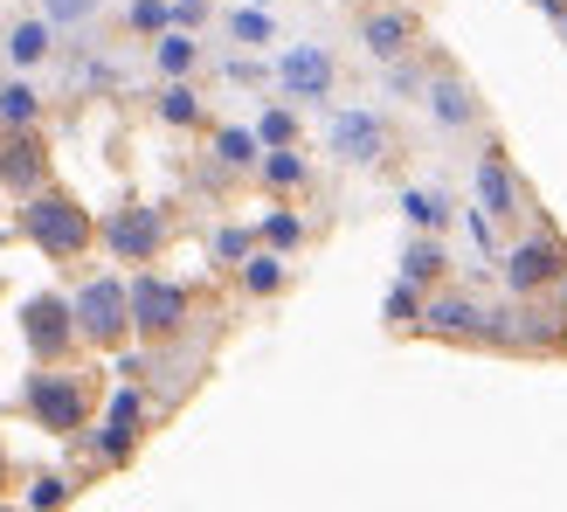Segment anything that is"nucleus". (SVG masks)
Listing matches in <instances>:
<instances>
[{"mask_svg": "<svg viewBox=\"0 0 567 512\" xmlns=\"http://www.w3.org/2000/svg\"><path fill=\"white\" fill-rule=\"evenodd\" d=\"M21 229L35 236L49 256H76V249H91V215H83L70 194H28Z\"/></svg>", "mask_w": 567, "mask_h": 512, "instance_id": "1", "label": "nucleus"}, {"mask_svg": "<svg viewBox=\"0 0 567 512\" xmlns=\"http://www.w3.org/2000/svg\"><path fill=\"white\" fill-rule=\"evenodd\" d=\"M125 319H132V291H125V284H111V277L83 284V298H76V332H83V339L111 347V339L125 332Z\"/></svg>", "mask_w": 567, "mask_h": 512, "instance_id": "2", "label": "nucleus"}, {"mask_svg": "<svg viewBox=\"0 0 567 512\" xmlns=\"http://www.w3.org/2000/svg\"><path fill=\"white\" fill-rule=\"evenodd\" d=\"M28 409H35L42 430L76 437L83 430V381H70V375H35V381H28Z\"/></svg>", "mask_w": 567, "mask_h": 512, "instance_id": "3", "label": "nucleus"}, {"mask_svg": "<svg viewBox=\"0 0 567 512\" xmlns=\"http://www.w3.org/2000/svg\"><path fill=\"white\" fill-rule=\"evenodd\" d=\"M554 277H567V243H554V236H540V243H519L513 256H505V284H513L519 298L547 291Z\"/></svg>", "mask_w": 567, "mask_h": 512, "instance_id": "4", "label": "nucleus"}, {"mask_svg": "<svg viewBox=\"0 0 567 512\" xmlns=\"http://www.w3.org/2000/svg\"><path fill=\"white\" fill-rule=\"evenodd\" d=\"M181 319H187V291H181V284H166V277H138L132 284V326L138 332L166 339Z\"/></svg>", "mask_w": 567, "mask_h": 512, "instance_id": "5", "label": "nucleus"}, {"mask_svg": "<svg viewBox=\"0 0 567 512\" xmlns=\"http://www.w3.org/2000/svg\"><path fill=\"white\" fill-rule=\"evenodd\" d=\"M21 332H28V347H35L42 360H55L76 339V305H63V298H28L21 305Z\"/></svg>", "mask_w": 567, "mask_h": 512, "instance_id": "6", "label": "nucleus"}, {"mask_svg": "<svg viewBox=\"0 0 567 512\" xmlns=\"http://www.w3.org/2000/svg\"><path fill=\"white\" fill-rule=\"evenodd\" d=\"M477 194H485V215H492V222H519V215H526V194H519V181H513V160H505L498 146L477 160Z\"/></svg>", "mask_w": 567, "mask_h": 512, "instance_id": "7", "label": "nucleus"}, {"mask_svg": "<svg viewBox=\"0 0 567 512\" xmlns=\"http://www.w3.org/2000/svg\"><path fill=\"white\" fill-rule=\"evenodd\" d=\"M422 326L443 332V339H492V311L477 298H464V291H443L430 311H422Z\"/></svg>", "mask_w": 567, "mask_h": 512, "instance_id": "8", "label": "nucleus"}, {"mask_svg": "<svg viewBox=\"0 0 567 512\" xmlns=\"http://www.w3.org/2000/svg\"><path fill=\"white\" fill-rule=\"evenodd\" d=\"M104 243L125 256V264H146V256L159 249V215L153 208H118L111 215V229H104Z\"/></svg>", "mask_w": 567, "mask_h": 512, "instance_id": "9", "label": "nucleus"}, {"mask_svg": "<svg viewBox=\"0 0 567 512\" xmlns=\"http://www.w3.org/2000/svg\"><path fill=\"white\" fill-rule=\"evenodd\" d=\"M381 146H388V132H381V119H367V111H347V119L332 125V153L353 160V166H374Z\"/></svg>", "mask_w": 567, "mask_h": 512, "instance_id": "10", "label": "nucleus"}, {"mask_svg": "<svg viewBox=\"0 0 567 512\" xmlns=\"http://www.w3.org/2000/svg\"><path fill=\"white\" fill-rule=\"evenodd\" d=\"M367 49L381 55V63H394V55H409V42H415V14L409 8H381V14H367Z\"/></svg>", "mask_w": 567, "mask_h": 512, "instance_id": "11", "label": "nucleus"}, {"mask_svg": "<svg viewBox=\"0 0 567 512\" xmlns=\"http://www.w3.org/2000/svg\"><path fill=\"white\" fill-rule=\"evenodd\" d=\"M42 146H35V139H8V146H0V187H21V194H35L42 187Z\"/></svg>", "mask_w": 567, "mask_h": 512, "instance_id": "12", "label": "nucleus"}, {"mask_svg": "<svg viewBox=\"0 0 567 512\" xmlns=\"http://www.w3.org/2000/svg\"><path fill=\"white\" fill-rule=\"evenodd\" d=\"M132 443H138V395L118 388V395H111V416H104V458H111V464H125V458H132Z\"/></svg>", "mask_w": 567, "mask_h": 512, "instance_id": "13", "label": "nucleus"}, {"mask_svg": "<svg viewBox=\"0 0 567 512\" xmlns=\"http://www.w3.org/2000/svg\"><path fill=\"white\" fill-rule=\"evenodd\" d=\"M284 83H291L298 98H326V83H332V55H319V49L284 55Z\"/></svg>", "mask_w": 567, "mask_h": 512, "instance_id": "14", "label": "nucleus"}, {"mask_svg": "<svg viewBox=\"0 0 567 512\" xmlns=\"http://www.w3.org/2000/svg\"><path fill=\"white\" fill-rule=\"evenodd\" d=\"M430 111H436L443 125H471V119H477V98L464 91L457 76H436V91H430Z\"/></svg>", "mask_w": 567, "mask_h": 512, "instance_id": "15", "label": "nucleus"}, {"mask_svg": "<svg viewBox=\"0 0 567 512\" xmlns=\"http://www.w3.org/2000/svg\"><path fill=\"white\" fill-rule=\"evenodd\" d=\"M0 119L28 125V119H35V91H28V83H8V91H0Z\"/></svg>", "mask_w": 567, "mask_h": 512, "instance_id": "16", "label": "nucleus"}, {"mask_svg": "<svg viewBox=\"0 0 567 512\" xmlns=\"http://www.w3.org/2000/svg\"><path fill=\"white\" fill-rule=\"evenodd\" d=\"M8 49H14V63H35V55L49 49V28H42V21H21V28H14V42H8Z\"/></svg>", "mask_w": 567, "mask_h": 512, "instance_id": "17", "label": "nucleus"}, {"mask_svg": "<svg viewBox=\"0 0 567 512\" xmlns=\"http://www.w3.org/2000/svg\"><path fill=\"white\" fill-rule=\"evenodd\" d=\"M402 208H409V222H422V229H436V222H443V194H422V187H409V194H402Z\"/></svg>", "mask_w": 567, "mask_h": 512, "instance_id": "18", "label": "nucleus"}, {"mask_svg": "<svg viewBox=\"0 0 567 512\" xmlns=\"http://www.w3.org/2000/svg\"><path fill=\"white\" fill-rule=\"evenodd\" d=\"M159 70H166V76L194 70V42H187V35H166V42H159Z\"/></svg>", "mask_w": 567, "mask_h": 512, "instance_id": "19", "label": "nucleus"}, {"mask_svg": "<svg viewBox=\"0 0 567 512\" xmlns=\"http://www.w3.org/2000/svg\"><path fill=\"white\" fill-rule=\"evenodd\" d=\"M436 270H443V249H430V243H415V249H409V264H402V277H409V284L436 277Z\"/></svg>", "mask_w": 567, "mask_h": 512, "instance_id": "20", "label": "nucleus"}, {"mask_svg": "<svg viewBox=\"0 0 567 512\" xmlns=\"http://www.w3.org/2000/svg\"><path fill=\"white\" fill-rule=\"evenodd\" d=\"M166 125H194V119H202V104H194V91H181V83H174V91H166Z\"/></svg>", "mask_w": 567, "mask_h": 512, "instance_id": "21", "label": "nucleus"}, {"mask_svg": "<svg viewBox=\"0 0 567 512\" xmlns=\"http://www.w3.org/2000/svg\"><path fill=\"white\" fill-rule=\"evenodd\" d=\"M264 174H270V187H298V181H305V160H298V153H270Z\"/></svg>", "mask_w": 567, "mask_h": 512, "instance_id": "22", "label": "nucleus"}, {"mask_svg": "<svg viewBox=\"0 0 567 512\" xmlns=\"http://www.w3.org/2000/svg\"><path fill=\"white\" fill-rule=\"evenodd\" d=\"M243 284H249V291H277V284H284V270H277V256H257V264L243 270Z\"/></svg>", "mask_w": 567, "mask_h": 512, "instance_id": "23", "label": "nucleus"}, {"mask_svg": "<svg viewBox=\"0 0 567 512\" xmlns=\"http://www.w3.org/2000/svg\"><path fill=\"white\" fill-rule=\"evenodd\" d=\"M291 132H298V125H291V111H270V119L257 125V139H264V146H291Z\"/></svg>", "mask_w": 567, "mask_h": 512, "instance_id": "24", "label": "nucleus"}, {"mask_svg": "<svg viewBox=\"0 0 567 512\" xmlns=\"http://www.w3.org/2000/svg\"><path fill=\"white\" fill-rule=\"evenodd\" d=\"M221 160H229V166H249V160H257V139H249V132H221Z\"/></svg>", "mask_w": 567, "mask_h": 512, "instance_id": "25", "label": "nucleus"}, {"mask_svg": "<svg viewBox=\"0 0 567 512\" xmlns=\"http://www.w3.org/2000/svg\"><path fill=\"white\" fill-rule=\"evenodd\" d=\"M388 319H394V326H415V319H422V305H415L409 284H402V291H388Z\"/></svg>", "mask_w": 567, "mask_h": 512, "instance_id": "26", "label": "nucleus"}, {"mask_svg": "<svg viewBox=\"0 0 567 512\" xmlns=\"http://www.w3.org/2000/svg\"><path fill=\"white\" fill-rule=\"evenodd\" d=\"M264 236H270V243H298L305 229H298V215H270V222H264Z\"/></svg>", "mask_w": 567, "mask_h": 512, "instance_id": "27", "label": "nucleus"}, {"mask_svg": "<svg viewBox=\"0 0 567 512\" xmlns=\"http://www.w3.org/2000/svg\"><path fill=\"white\" fill-rule=\"evenodd\" d=\"M63 499H70V485H63V478H42V485L28 492V505H63Z\"/></svg>", "mask_w": 567, "mask_h": 512, "instance_id": "28", "label": "nucleus"}, {"mask_svg": "<svg viewBox=\"0 0 567 512\" xmlns=\"http://www.w3.org/2000/svg\"><path fill=\"white\" fill-rule=\"evenodd\" d=\"M236 35L243 42H270V21L264 14H236Z\"/></svg>", "mask_w": 567, "mask_h": 512, "instance_id": "29", "label": "nucleus"}, {"mask_svg": "<svg viewBox=\"0 0 567 512\" xmlns=\"http://www.w3.org/2000/svg\"><path fill=\"white\" fill-rule=\"evenodd\" d=\"M132 21H138V28H159V21H166V8H159V0H138Z\"/></svg>", "mask_w": 567, "mask_h": 512, "instance_id": "30", "label": "nucleus"}, {"mask_svg": "<svg viewBox=\"0 0 567 512\" xmlns=\"http://www.w3.org/2000/svg\"><path fill=\"white\" fill-rule=\"evenodd\" d=\"M215 249H221V256H243V249H249V236H243V229H221V236H215Z\"/></svg>", "mask_w": 567, "mask_h": 512, "instance_id": "31", "label": "nucleus"}, {"mask_svg": "<svg viewBox=\"0 0 567 512\" xmlns=\"http://www.w3.org/2000/svg\"><path fill=\"white\" fill-rule=\"evenodd\" d=\"M83 8H97V0H55V14H83Z\"/></svg>", "mask_w": 567, "mask_h": 512, "instance_id": "32", "label": "nucleus"}, {"mask_svg": "<svg viewBox=\"0 0 567 512\" xmlns=\"http://www.w3.org/2000/svg\"><path fill=\"white\" fill-rule=\"evenodd\" d=\"M540 8H547V14H567V0H540Z\"/></svg>", "mask_w": 567, "mask_h": 512, "instance_id": "33", "label": "nucleus"}, {"mask_svg": "<svg viewBox=\"0 0 567 512\" xmlns=\"http://www.w3.org/2000/svg\"><path fill=\"white\" fill-rule=\"evenodd\" d=\"M560 21H567V14H560Z\"/></svg>", "mask_w": 567, "mask_h": 512, "instance_id": "34", "label": "nucleus"}]
</instances>
